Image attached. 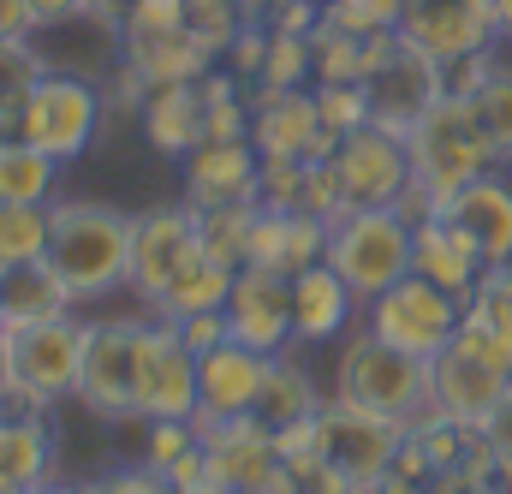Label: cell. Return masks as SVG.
Masks as SVG:
<instances>
[{
	"mask_svg": "<svg viewBox=\"0 0 512 494\" xmlns=\"http://www.w3.org/2000/svg\"><path fill=\"white\" fill-rule=\"evenodd\" d=\"M131 239L137 215L114 203H54L48 209V262L84 298H108L131 280Z\"/></svg>",
	"mask_w": 512,
	"mask_h": 494,
	"instance_id": "obj_1",
	"label": "cell"
},
{
	"mask_svg": "<svg viewBox=\"0 0 512 494\" xmlns=\"http://www.w3.org/2000/svg\"><path fill=\"white\" fill-rule=\"evenodd\" d=\"M429 387H435V411L441 417H459V423H477L507 399L512 387V334L495 328L489 316L465 310L459 334L429 358Z\"/></svg>",
	"mask_w": 512,
	"mask_h": 494,
	"instance_id": "obj_2",
	"label": "cell"
},
{
	"mask_svg": "<svg viewBox=\"0 0 512 494\" xmlns=\"http://www.w3.org/2000/svg\"><path fill=\"white\" fill-rule=\"evenodd\" d=\"M405 149H411V179H417L441 209H447L453 191H465L471 179L495 173V161H501V149L489 143V131L477 120V108H471V96H453V90L411 125Z\"/></svg>",
	"mask_w": 512,
	"mask_h": 494,
	"instance_id": "obj_3",
	"label": "cell"
},
{
	"mask_svg": "<svg viewBox=\"0 0 512 494\" xmlns=\"http://www.w3.org/2000/svg\"><path fill=\"white\" fill-rule=\"evenodd\" d=\"M334 393L352 405H370L393 417L399 429H417L435 411V387H429V358H411L399 346L376 340L370 328L358 340H346L340 364H334Z\"/></svg>",
	"mask_w": 512,
	"mask_h": 494,
	"instance_id": "obj_4",
	"label": "cell"
},
{
	"mask_svg": "<svg viewBox=\"0 0 512 494\" xmlns=\"http://www.w3.org/2000/svg\"><path fill=\"white\" fill-rule=\"evenodd\" d=\"M328 262L370 304L411 274V221L399 209H352L328 233Z\"/></svg>",
	"mask_w": 512,
	"mask_h": 494,
	"instance_id": "obj_5",
	"label": "cell"
},
{
	"mask_svg": "<svg viewBox=\"0 0 512 494\" xmlns=\"http://www.w3.org/2000/svg\"><path fill=\"white\" fill-rule=\"evenodd\" d=\"M459 322H465V298L441 292L423 274H405L399 286H387L382 298L364 304V328L376 340H387V346L411 352V358H435L459 334Z\"/></svg>",
	"mask_w": 512,
	"mask_h": 494,
	"instance_id": "obj_6",
	"label": "cell"
},
{
	"mask_svg": "<svg viewBox=\"0 0 512 494\" xmlns=\"http://www.w3.org/2000/svg\"><path fill=\"white\" fill-rule=\"evenodd\" d=\"M120 54L126 66L155 90V84H185V78H209L221 60L179 24V0H137L120 30Z\"/></svg>",
	"mask_w": 512,
	"mask_h": 494,
	"instance_id": "obj_7",
	"label": "cell"
},
{
	"mask_svg": "<svg viewBox=\"0 0 512 494\" xmlns=\"http://www.w3.org/2000/svg\"><path fill=\"white\" fill-rule=\"evenodd\" d=\"M322 459H328V471L346 483L352 494L376 489L387 471H393V459H399V441H405V429L382 417V411H370V405H352V399H328L322 405Z\"/></svg>",
	"mask_w": 512,
	"mask_h": 494,
	"instance_id": "obj_8",
	"label": "cell"
},
{
	"mask_svg": "<svg viewBox=\"0 0 512 494\" xmlns=\"http://www.w3.org/2000/svg\"><path fill=\"white\" fill-rule=\"evenodd\" d=\"M137 340L143 322L131 316H96L84 322V370H78V405L102 423L137 417Z\"/></svg>",
	"mask_w": 512,
	"mask_h": 494,
	"instance_id": "obj_9",
	"label": "cell"
},
{
	"mask_svg": "<svg viewBox=\"0 0 512 494\" xmlns=\"http://www.w3.org/2000/svg\"><path fill=\"white\" fill-rule=\"evenodd\" d=\"M96 125H102V96L78 72H42V84L30 90V102L18 114V137L66 167L96 143Z\"/></svg>",
	"mask_w": 512,
	"mask_h": 494,
	"instance_id": "obj_10",
	"label": "cell"
},
{
	"mask_svg": "<svg viewBox=\"0 0 512 494\" xmlns=\"http://www.w3.org/2000/svg\"><path fill=\"white\" fill-rule=\"evenodd\" d=\"M161 417H197V352L167 316L143 322L137 340V423Z\"/></svg>",
	"mask_w": 512,
	"mask_h": 494,
	"instance_id": "obj_11",
	"label": "cell"
},
{
	"mask_svg": "<svg viewBox=\"0 0 512 494\" xmlns=\"http://www.w3.org/2000/svg\"><path fill=\"white\" fill-rule=\"evenodd\" d=\"M399 36L417 42L423 54H435L441 66H453L471 54H495V42L507 30H501L495 0H405Z\"/></svg>",
	"mask_w": 512,
	"mask_h": 494,
	"instance_id": "obj_12",
	"label": "cell"
},
{
	"mask_svg": "<svg viewBox=\"0 0 512 494\" xmlns=\"http://www.w3.org/2000/svg\"><path fill=\"white\" fill-rule=\"evenodd\" d=\"M251 143L262 161H334L340 137L322 125L310 90H251Z\"/></svg>",
	"mask_w": 512,
	"mask_h": 494,
	"instance_id": "obj_13",
	"label": "cell"
},
{
	"mask_svg": "<svg viewBox=\"0 0 512 494\" xmlns=\"http://www.w3.org/2000/svg\"><path fill=\"white\" fill-rule=\"evenodd\" d=\"M364 90H370V125H382L393 137H411V125L447 96V66L399 36V48L387 54V66L370 72Z\"/></svg>",
	"mask_w": 512,
	"mask_h": 494,
	"instance_id": "obj_14",
	"label": "cell"
},
{
	"mask_svg": "<svg viewBox=\"0 0 512 494\" xmlns=\"http://www.w3.org/2000/svg\"><path fill=\"white\" fill-rule=\"evenodd\" d=\"M334 173H340V191L352 209H393L399 191L411 185V149H405V137H393L382 125H358L352 137H340Z\"/></svg>",
	"mask_w": 512,
	"mask_h": 494,
	"instance_id": "obj_15",
	"label": "cell"
},
{
	"mask_svg": "<svg viewBox=\"0 0 512 494\" xmlns=\"http://www.w3.org/2000/svg\"><path fill=\"white\" fill-rule=\"evenodd\" d=\"M12 370L18 387L60 405L78 393V370H84V322L78 316H54V322H30L12 328Z\"/></svg>",
	"mask_w": 512,
	"mask_h": 494,
	"instance_id": "obj_16",
	"label": "cell"
},
{
	"mask_svg": "<svg viewBox=\"0 0 512 494\" xmlns=\"http://www.w3.org/2000/svg\"><path fill=\"white\" fill-rule=\"evenodd\" d=\"M203 250V227H197V209L179 203V209H149L137 215V239H131V292L155 310L161 292L179 280V268Z\"/></svg>",
	"mask_w": 512,
	"mask_h": 494,
	"instance_id": "obj_17",
	"label": "cell"
},
{
	"mask_svg": "<svg viewBox=\"0 0 512 494\" xmlns=\"http://www.w3.org/2000/svg\"><path fill=\"white\" fill-rule=\"evenodd\" d=\"M227 322H233V340H245L256 352H268V358L286 352L298 340V328H292V274L245 262L233 292H227Z\"/></svg>",
	"mask_w": 512,
	"mask_h": 494,
	"instance_id": "obj_18",
	"label": "cell"
},
{
	"mask_svg": "<svg viewBox=\"0 0 512 494\" xmlns=\"http://www.w3.org/2000/svg\"><path fill=\"white\" fill-rule=\"evenodd\" d=\"M268 375V352H256L245 340H221L209 352H197V429L227 423V417H251L256 387Z\"/></svg>",
	"mask_w": 512,
	"mask_h": 494,
	"instance_id": "obj_19",
	"label": "cell"
},
{
	"mask_svg": "<svg viewBox=\"0 0 512 494\" xmlns=\"http://www.w3.org/2000/svg\"><path fill=\"white\" fill-rule=\"evenodd\" d=\"M262 185V155L251 137L239 143H203L185 155V203L191 209H245Z\"/></svg>",
	"mask_w": 512,
	"mask_h": 494,
	"instance_id": "obj_20",
	"label": "cell"
},
{
	"mask_svg": "<svg viewBox=\"0 0 512 494\" xmlns=\"http://www.w3.org/2000/svg\"><path fill=\"white\" fill-rule=\"evenodd\" d=\"M328 221H316V215H304V209H256L251 221V250H245V262L256 268H274V274H304V268H316V262H328Z\"/></svg>",
	"mask_w": 512,
	"mask_h": 494,
	"instance_id": "obj_21",
	"label": "cell"
},
{
	"mask_svg": "<svg viewBox=\"0 0 512 494\" xmlns=\"http://www.w3.org/2000/svg\"><path fill=\"white\" fill-rule=\"evenodd\" d=\"M137 114H143V137H149L167 161H185V155L203 149V137H209V90H203V78L155 84Z\"/></svg>",
	"mask_w": 512,
	"mask_h": 494,
	"instance_id": "obj_22",
	"label": "cell"
},
{
	"mask_svg": "<svg viewBox=\"0 0 512 494\" xmlns=\"http://www.w3.org/2000/svg\"><path fill=\"white\" fill-rule=\"evenodd\" d=\"M483 250L471 245L447 215H429V221H417L411 227V274H423V280H435L441 292H453V298H471L477 292V280H483Z\"/></svg>",
	"mask_w": 512,
	"mask_h": 494,
	"instance_id": "obj_23",
	"label": "cell"
},
{
	"mask_svg": "<svg viewBox=\"0 0 512 494\" xmlns=\"http://www.w3.org/2000/svg\"><path fill=\"white\" fill-rule=\"evenodd\" d=\"M54 477V429L48 411L0 405V494H30Z\"/></svg>",
	"mask_w": 512,
	"mask_h": 494,
	"instance_id": "obj_24",
	"label": "cell"
},
{
	"mask_svg": "<svg viewBox=\"0 0 512 494\" xmlns=\"http://www.w3.org/2000/svg\"><path fill=\"white\" fill-rule=\"evenodd\" d=\"M441 215L483 250V262H512V185L507 179H495V173L471 179L465 191L447 197Z\"/></svg>",
	"mask_w": 512,
	"mask_h": 494,
	"instance_id": "obj_25",
	"label": "cell"
},
{
	"mask_svg": "<svg viewBox=\"0 0 512 494\" xmlns=\"http://www.w3.org/2000/svg\"><path fill=\"white\" fill-rule=\"evenodd\" d=\"M358 304H364V298L334 274V262H316V268L292 274V328H298V346L340 340Z\"/></svg>",
	"mask_w": 512,
	"mask_h": 494,
	"instance_id": "obj_26",
	"label": "cell"
},
{
	"mask_svg": "<svg viewBox=\"0 0 512 494\" xmlns=\"http://www.w3.org/2000/svg\"><path fill=\"white\" fill-rule=\"evenodd\" d=\"M0 304H6V328H30V322L72 316L78 292L54 274L48 256H36V262H18V268H0Z\"/></svg>",
	"mask_w": 512,
	"mask_h": 494,
	"instance_id": "obj_27",
	"label": "cell"
},
{
	"mask_svg": "<svg viewBox=\"0 0 512 494\" xmlns=\"http://www.w3.org/2000/svg\"><path fill=\"white\" fill-rule=\"evenodd\" d=\"M328 399L316 393V375L304 370L292 352H274L268 358V375H262V387H256V405L251 417L262 429H286V423H304V417H316Z\"/></svg>",
	"mask_w": 512,
	"mask_h": 494,
	"instance_id": "obj_28",
	"label": "cell"
},
{
	"mask_svg": "<svg viewBox=\"0 0 512 494\" xmlns=\"http://www.w3.org/2000/svg\"><path fill=\"white\" fill-rule=\"evenodd\" d=\"M60 179V161L42 155L36 143H24L18 131L0 137V203H48Z\"/></svg>",
	"mask_w": 512,
	"mask_h": 494,
	"instance_id": "obj_29",
	"label": "cell"
},
{
	"mask_svg": "<svg viewBox=\"0 0 512 494\" xmlns=\"http://www.w3.org/2000/svg\"><path fill=\"white\" fill-rule=\"evenodd\" d=\"M42 72H48V60L36 54L30 36H0V125L6 131H18V114H24L30 90L42 84Z\"/></svg>",
	"mask_w": 512,
	"mask_h": 494,
	"instance_id": "obj_30",
	"label": "cell"
},
{
	"mask_svg": "<svg viewBox=\"0 0 512 494\" xmlns=\"http://www.w3.org/2000/svg\"><path fill=\"white\" fill-rule=\"evenodd\" d=\"M316 36V30H310ZM304 30H280L274 24V42H268V66L251 90H310L316 84V42Z\"/></svg>",
	"mask_w": 512,
	"mask_h": 494,
	"instance_id": "obj_31",
	"label": "cell"
},
{
	"mask_svg": "<svg viewBox=\"0 0 512 494\" xmlns=\"http://www.w3.org/2000/svg\"><path fill=\"white\" fill-rule=\"evenodd\" d=\"M48 256V203H0V268Z\"/></svg>",
	"mask_w": 512,
	"mask_h": 494,
	"instance_id": "obj_32",
	"label": "cell"
},
{
	"mask_svg": "<svg viewBox=\"0 0 512 494\" xmlns=\"http://www.w3.org/2000/svg\"><path fill=\"white\" fill-rule=\"evenodd\" d=\"M471 108L489 131V143L501 149V161H512V66H495L477 90H471Z\"/></svg>",
	"mask_w": 512,
	"mask_h": 494,
	"instance_id": "obj_33",
	"label": "cell"
},
{
	"mask_svg": "<svg viewBox=\"0 0 512 494\" xmlns=\"http://www.w3.org/2000/svg\"><path fill=\"white\" fill-rule=\"evenodd\" d=\"M251 221H256V203H245V209H197L203 245L215 250L227 268H245V250H251Z\"/></svg>",
	"mask_w": 512,
	"mask_h": 494,
	"instance_id": "obj_34",
	"label": "cell"
},
{
	"mask_svg": "<svg viewBox=\"0 0 512 494\" xmlns=\"http://www.w3.org/2000/svg\"><path fill=\"white\" fill-rule=\"evenodd\" d=\"M399 12H405V0H328L322 24L346 30V36H376V30H399Z\"/></svg>",
	"mask_w": 512,
	"mask_h": 494,
	"instance_id": "obj_35",
	"label": "cell"
},
{
	"mask_svg": "<svg viewBox=\"0 0 512 494\" xmlns=\"http://www.w3.org/2000/svg\"><path fill=\"white\" fill-rule=\"evenodd\" d=\"M316 108L334 137H352L358 125H370V90L364 84H316Z\"/></svg>",
	"mask_w": 512,
	"mask_h": 494,
	"instance_id": "obj_36",
	"label": "cell"
},
{
	"mask_svg": "<svg viewBox=\"0 0 512 494\" xmlns=\"http://www.w3.org/2000/svg\"><path fill=\"white\" fill-rule=\"evenodd\" d=\"M149 429V447H143V465H155L161 477L191 453V447H203V435H197V423L191 417H161V423H143Z\"/></svg>",
	"mask_w": 512,
	"mask_h": 494,
	"instance_id": "obj_37",
	"label": "cell"
},
{
	"mask_svg": "<svg viewBox=\"0 0 512 494\" xmlns=\"http://www.w3.org/2000/svg\"><path fill=\"white\" fill-rule=\"evenodd\" d=\"M304 179L310 161H262V185H256V209H304Z\"/></svg>",
	"mask_w": 512,
	"mask_h": 494,
	"instance_id": "obj_38",
	"label": "cell"
},
{
	"mask_svg": "<svg viewBox=\"0 0 512 494\" xmlns=\"http://www.w3.org/2000/svg\"><path fill=\"white\" fill-rule=\"evenodd\" d=\"M465 310L489 316L495 328L512 334V262H489V268H483V280H477V292L465 298Z\"/></svg>",
	"mask_w": 512,
	"mask_h": 494,
	"instance_id": "obj_39",
	"label": "cell"
},
{
	"mask_svg": "<svg viewBox=\"0 0 512 494\" xmlns=\"http://www.w3.org/2000/svg\"><path fill=\"white\" fill-rule=\"evenodd\" d=\"M90 489H96V494H173V483H167L155 465H143V459H137V465H126V471H108V477H102V483H90Z\"/></svg>",
	"mask_w": 512,
	"mask_h": 494,
	"instance_id": "obj_40",
	"label": "cell"
},
{
	"mask_svg": "<svg viewBox=\"0 0 512 494\" xmlns=\"http://www.w3.org/2000/svg\"><path fill=\"white\" fill-rule=\"evenodd\" d=\"M179 334H185V346H191V352H209V346L233 340V322H227V310H197V316H185V322H179Z\"/></svg>",
	"mask_w": 512,
	"mask_h": 494,
	"instance_id": "obj_41",
	"label": "cell"
},
{
	"mask_svg": "<svg viewBox=\"0 0 512 494\" xmlns=\"http://www.w3.org/2000/svg\"><path fill=\"white\" fill-rule=\"evenodd\" d=\"M483 441H489V453L501 459V471H507V483H512V387H507V399L483 417Z\"/></svg>",
	"mask_w": 512,
	"mask_h": 494,
	"instance_id": "obj_42",
	"label": "cell"
},
{
	"mask_svg": "<svg viewBox=\"0 0 512 494\" xmlns=\"http://www.w3.org/2000/svg\"><path fill=\"white\" fill-rule=\"evenodd\" d=\"M78 18H90V0H30L36 30H60V24H78Z\"/></svg>",
	"mask_w": 512,
	"mask_h": 494,
	"instance_id": "obj_43",
	"label": "cell"
},
{
	"mask_svg": "<svg viewBox=\"0 0 512 494\" xmlns=\"http://www.w3.org/2000/svg\"><path fill=\"white\" fill-rule=\"evenodd\" d=\"M12 387H18V370H12V328H0V405L12 399Z\"/></svg>",
	"mask_w": 512,
	"mask_h": 494,
	"instance_id": "obj_44",
	"label": "cell"
},
{
	"mask_svg": "<svg viewBox=\"0 0 512 494\" xmlns=\"http://www.w3.org/2000/svg\"><path fill=\"white\" fill-rule=\"evenodd\" d=\"M239 6H245V18H251V24H274L292 0H239Z\"/></svg>",
	"mask_w": 512,
	"mask_h": 494,
	"instance_id": "obj_45",
	"label": "cell"
},
{
	"mask_svg": "<svg viewBox=\"0 0 512 494\" xmlns=\"http://www.w3.org/2000/svg\"><path fill=\"white\" fill-rule=\"evenodd\" d=\"M30 494H96V489H90V483H54V477H48L42 489H30Z\"/></svg>",
	"mask_w": 512,
	"mask_h": 494,
	"instance_id": "obj_46",
	"label": "cell"
},
{
	"mask_svg": "<svg viewBox=\"0 0 512 494\" xmlns=\"http://www.w3.org/2000/svg\"><path fill=\"white\" fill-rule=\"evenodd\" d=\"M495 12H501V30L512 36V0H495Z\"/></svg>",
	"mask_w": 512,
	"mask_h": 494,
	"instance_id": "obj_47",
	"label": "cell"
},
{
	"mask_svg": "<svg viewBox=\"0 0 512 494\" xmlns=\"http://www.w3.org/2000/svg\"><path fill=\"white\" fill-rule=\"evenodd\" d=\"M0 328H6V304H0Z\"/></svg>",
	"mask_w": 512,
	"mask_h": 494,
	"instance_id": "obj_48",
	"label": "cell"
},
{
	"mask_svg": "<svg viewBox=\"0 0 512 494\" xmlns=\"http://www.w3.org/2000/svg\"><path fill=\"white\" fill-rule=\"evenodd\" d=\"M0 137H6V125H0Z\"/></svg>",
	"mask_w": 512,
	"mask_h": 494,
	"instance_id": "obj_49",
	"label": "cell"
},
{
	"mask_svg": "<svg viewBox=\"0 0 512 494\" xmlns=\"http://www.w3.org/2000/svg\"><path fill=\"white\" fill-rule=\"evenodd\" d=\"M0 36H6V30H0Z\"/></svg>",
	"mask_w": 512,
	"mask_h": 494,
	"instance_id": "obj_50",
	"label": "cell"
}]
</instances>
